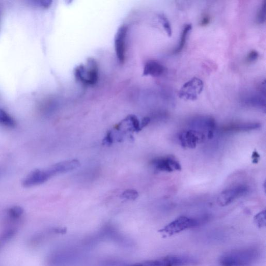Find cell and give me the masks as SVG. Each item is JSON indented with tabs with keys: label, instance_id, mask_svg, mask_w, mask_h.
Returning <instances> with one entry per match:
<instances>
[{
	"label": "cell",
	"instance_id": "6da1fadb",
	"mask_svg": "<svg viewBox=\"0 0 266 266\" xmlns=\"http://www.w3.org/2000/svg\"><path fill=\"white\" fill-rule=\"evenodd\" d=\"M260 253L255 248H246L229 251L220 258L221 266H249L256 262Z\"/></svg>",
	"mask_w": 266,
	"mask_h": 266
},
{
	"label": "cell",
	"instance_id": "7a4b0ae2",
	"mask_svg": "<svg viewBox=\"0 0 266 266\" xmlns=\"http://www.w3.org/2000/svg\"><path fill=\"white\" fill-rule=\"evenodd\" d=\"M77 81L86 86H94L99 79V67L96 60L89 58L86 65L81 64L74 69Z\"/></svg>",
	"mask_w": 266,
	"mask_h": 266
},
{
	"label": "cell",
	"instance_id": "3957f363",
	"mask_svg": "<svg viewBox=\"0 0 266 266\" xmlns=\"http://www.w3.org/2000/svg\"><path fill=\"white\" fill-rule=\"evenodd\" d=\"M198 263L197 259L191 256L174 255L137 263L130 266H189L197 265Z\"/></svg>",
	"mask_w": 266,
	"mask_h": 266
},
{
	"label": "cell",
	"instance_id": "277c9868",
	"mask_svg": "<svg viewBox=\"0 0 266 266\" xmlns=\"http://www.w3.org/2000/svg\"><path fill=\"white\" fill-rule=\"evenodd\" d=\"M202 221L187 216H180L172 221L164 228L160 230V232L169 236L180 233L184 231L197 227L201 225Z\"/></svg>",
	"mask_w": 266,
	"mask_h": 266
},
{
	"label": "cell",
	"instance_id": "5b68a950",
	"mask_svg": "<svg viewBox=\"0 0 266 266\" xmlns=\"http://www.w3.org/2000/svg\"><path fill=\"white\" fill-rule=\"evenodd\" d=\"M204 89V83L198 78H193L185 83L181 87L179 96L181 99L188 101H194Z\"/></svg>",
	"mask_w": 266,
	"mask_h": 266
},
{
	"label": "cell",
	"instance_id": "8992f818",
	"mask_svg": "<svg viewBox=\"0 0 266 266\" xmlns=\"http://www.w3.org/2000/svg\"><path fill=\"white\" fill-rule=\"evenodd\" d=\"M248 191L247 187L242 185L227 189L220 194L217 202L221 207L227 206L236 199L242 197Z\"/></svg>",
	"mask_w": 266,
	"mask_h": 266
},
{
	"label": "cell",
	"instance_id": "52a82bcc",
	"mask_svg": "<svg viewBox=\"0 0 266 266\" xmlns=\"http://www.w3.org/2000/svg\"><path fill=\"white\" fill-rule=\"evenodd\" d=\"M128 27L122 25L118 30L115 37V50L119 62L123 64L125 60L126 41L128 35Z\"/></svg>",
	"mask_w": 266,
	"mask_h": 266
},
{
	"label": "cell",
	"instance_id": "ba28073f",
	"mask_svg": "<svg viewBox=\"0 0 266 266\" xmlns=\"http://www.w3.org/2000/svg\"><path fill=\"white\" fill-rule=\"evenodd\" d=\"M205 135L202 133L189 130L183 132L179 136L181 145L184 148H194L197 144L204 141Z\"/></svg>",
	"mask_w": 266,
	"mask_h": 266
},
{
	"label": "cell",
	"instance_id": "9c48e42d",
	"mask_svg": "<svg viewBox=\"0 0 266 266\" xmlns=\"http://www.w3.org/2000/svg\"><path fill=\"white\" fill-rule=\"evenodd\" d=\"M51 177L47 169L35 170L30 172L23 180V185L29 188L40 185L45 183Z\"/></svg>",
	"mask_w": 266,
	"mask_h": 266
},
{
	"label": "cell",
	"instance_id": "30bf717a",
	"mask_svg": "<svg viewBox=\"0 0 266 266\" xmlns=\"http://www.w3.org/2000/svg\"><path fill=\"white\" fill-rule=\"evenodd\" d=\"M152 164L160 171L172 172L180 171L181 167L178 161L172 156L158 158L152 160Z\"/></svg>",
	"mask_w": 266,
	"mask_h": 266
},
{
	"label": "cell",
	"instance_id": "8fae6325",
	"mask_svg": "<svg viewBox=\"0 0 266 266\" xmlns=\"http://www.w3.org/2000/svg\"><path fill=\"white\" fill-rule=\"evenodd\" d=\"M80 166V163L79 161L74 159L55 164L48 168L47 170L51 177H53L59 174L72 171L77 169Z\"/></svg>",
	"mask_w": 266,
	"mask_h": 266
},
{
	"label": "cell",
	"instance_id": "7c38bea8",
	"mask_svg": "<svg viewBox=\"0 0 266 266\" xmlns=\"http://www.w3.org/2000/svg\"><path fill=\"white\" fill-rule=\"evenodd\" d=\"M165 71V67L155 60H150L146 63L143 75L157 77L162 75Z\"/></svg>",
	"mask_w": 266,
	"mask_h": 266
},
{
	"label": "cell",
	"instance_id": "4fadbf2b",
	"mask_svg": "<svg viewBox=\"0 0 266 266\" xmlns=\"http://www.w3.org/2000/svg\"><path fill=\"white\" fill-rule=\"evenodd\" d=\"M0 125L7 128H15L16 127V122L9 114L2 109L0 108Z\"/></svg>",
	"mask_w": 266,
	"mask_h": 266
},
{
	"label": "cell",
	"instance_id": "5bb4252c",
	"mask_svg": "<svg viewBox=\"0 0 266 266\" xmlns=\"http://www.w3.org/2000/svg\"><path fill=\"white\" fill-rule=\"evenodd\" d=\"M192 30V24H187L184 26L183 31L181 32L179 44L176 50H174V53L177 54L180 53L183 50L186 43L188 35Z\"/></svg>",
	"mask_w": 266,
	"mask_h": 266
},
{
	"label": "cell",
	"instance_id": "9a60e30c",
	"mask_svg": "<svg viewBox=\"0 0 266 266\" xmlns=\"http://www.w3.org/2000/svg\"><path fill=\"white\" fill-rule=\"evenodd\" d=\"M16 233V229L15 228H9L3 231L0 234V248L9 241L15 235Z\"/></svg>",
	"mask_w": 266,
	"mask_h": 266
},
{
	"label": "cell",
	"instance_id": "2e32d148",
	"mask_svg": "<svg viewBox=\"0 0 266 266\" xmlns=\"http://www.w3.org/2000/svg\"><path fill=\"white\" fill-rule=\"evenodd\" d=\"M24 209L19 206L10 207L7 211V215L12 221H16L19 219L24 214Z\"/></svg>",
	"mask_w": 266,
	"mask_h": 266
},
{
	"label": "cell",
	"instance_id": "e0dca14e",
	"mask_svg": "<svg viewBox=\"0 0 266 266\" xmlns=\"http://www.w3.org/2000/svg\"><path fill=\"white\" fill-rule=\"evenodd\" d=\"M265 0L262 2L260 8L259 9L257 17L256 22L259 24H263L266 22V4Z\"/></svg>",
	"mask_w": 266,
	"mask_h": 266
},
{
	"label": "cell",
	"instance_id": "ac0fdd59",
	"mask_svg": "<svg viewBox=\"0 0 266 266\" xmlns=\"http://www.w3.org/2000/svg\"><path fill=\"white\" fill-rule=\"evenodd\" d=\"M159 18L161 23L163 25L164 29L167 33L168 36L171 37L172 35V30L169 20L167 19V17L164 15H159Z\"/></svg>",
	"mask_w": 266,
	"mask_h": 266
},
{
	"label": "cell",
	"instance_id": "d6986e66",
	"mask_svg": "<svg viewBox=\"0 0 266 266\" xmlns=\"http://www.w3.org/2000/svg\"><path fill=\"white\" fill-rule=\"evenodd\" d=\"M255 225L259 228H263L266 226V211L265 210L258 213L254 219Z\"/></svg>",
	"mask_w": 266,
	"mask_h": 266
},
{
	"label": "cell",
	"instance_id": "ffe728a7",
	"mask_svg": "<svg viewBox=\"0 0 266 266\" xmlns=\"http://www.w3.org/2000/svg\"><path fill=\"white\" fill-rule=\"evenodd\" d=\"M128 118L133 131L139 132L142 130L141 124H140L141 123H140L138 119L135 116L130 115Z\"/></svg>",
	"mask_w": 266,
	"mask_h": 266
},
{
	"label": "cell",
	"instance_id": "44dd1931",
	"mask_svg": "<svg viewBox=\"0 0 266 266\" xmlns=\"http://www.w3.org/2000/svg\"><path fill=\"white\" fill-rule=\"evenodd\" d=\"M138 192L134 190H128L124 191L121 194V197L124 199L135 200L138 197Z\"/></svg>",
	"mask_w": 266,
	"mask_h": 266
},
{
	"label": "cell",
	"instance_id": "7402d4cb",
	"mask_svg": "<svg viewBox=\"0 0 266 266\" xmlns=\"http://www.w3.org/2000/svg\"><path fill=\"white\" fill-rule=\"evenodd\" d=\"M113 132L111 131H108L103 140V145L110 146L113 143Z\"/></svg>",
	"mask_w": 266,
	"mask_h": 266
},
{
	"label": "cell",
	"instance_id": "603a6c76",
	"mask_svg": "<svg viewBox=\"0 0 266 266\" xmlns=\"http://www.w3.org/2000/svg\"><path fill=\"white\" fill-rule=\"evenodd\" d=\"M259 57V54L256 50H251L248 55L247 61L249 62L255 61Z\"/></svg>",
	"mask_w": 266,
	"mask_h": 266
},
{
	"label": "cell",
	"instance_id": "cb8c5ba5",
	"mask_svg": "<svg viewBox=\"0 0 266 266\" xmlns=\"http://www.w3.org/2000/svg\"><path fill=\"white\" fill-rule=\"evenodd\" d=\"M211 18L208 15H206L203 17L200 21V25L201 26H206L210 23Z\"/></svg>",
	"mask_w": 266,
	"mask_h": 266
},
{
	"label": "cell",
	"instance_id": "d4e9b609",
	"mask_svg": "<svg viewBox=\"0 0 266 266\" xmlns=\"http://www.w3.org/2000/svg\"><path fill=\"white\" fill-rule=\"evenodd\" d=\"M34 4L39 5L43 8H46L51 5V1H33Z\"/></svg>",
	"mask_w": 266,
	"mask_h": 266
},
{
	"label": "cell",
	"instance_id": "484cf974",
	"mask_svg": "<svg viewBox=\"0 0 266 266\" xmlns=\"http://www.w3.org/2000/svg\"><path fill=\"white\" fill-rule=\"evenodd\" d=\"M252 162H253V163H257L259 162V160H260V156L259 155L257 151H254L253 152V154H252Z\"/></svg>",
	"mask_w": 266,
	"mask_h": 266
},
{
	"label": "cell",
	"instance_id": "4316f807",
	"mask_svg": "<svg viewBox=\"0 0 266 266\" xmlns=\"http://www.w3.org/2000/svg\"><path fill=\"white\" fill-rule=\"evenodd\" d=\"M150 122V118L149 117H145L143 118L141 124V128L142 130L143 128L148 126Z\"/></svg>",
	"mask_w": 266,
	"mask_h": 266
}]
</instances>
